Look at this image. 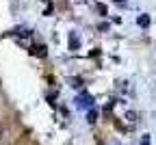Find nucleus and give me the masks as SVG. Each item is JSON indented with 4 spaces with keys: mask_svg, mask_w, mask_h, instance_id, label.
<instances>
[{
    "mask_svg": "<svg viewBox=\"0 0 156 145\" xmlns=\"http://www.w3.org/2000/svg\"><path fill=\"white\" fill-rule=\"evenodd\" d=\"M136 22H139V26H143V28H147V26H150V15H141L139 19H136Z\"/></svg>",
    "mask_w": 156,
    "mask_h": 145,
    "instance_id": "nucleus-1",
    "label": "nucleus"
},
{
    "mask_svg": "<svg viewBox=\"0 0 156 145\" xmlns=\"http://www.w3.org/2000/svg\"><path fill=\"white\" fill-rule=\"evenodd\" d=\"M117 2H122V0H117Z\"/></svg>",
    "mask_w": 156,
    "mask_h": 145,
    "instance_id": "nucleus-4",
    "label": "nucleus"
},
{
    "mask_svg": "<svg viewBox=\"0 0 156 145\" xmlns=\"http://www.w3.org/2000/svg\"><path fill=\"white\" fill-rule=\"evenodd\" d=\"M87 119H89V123H93L95 121V111H89L87 113Z\"/></svg>",
    "mask_w": 156,
    "mask_h": 145,
    "instance_id": "nucleus-2",
    "label": "nucleus"
},
{
    "mask_svg": "<svg viewBox=\"0 0 156 145\" xmlns=\"http://www.w3.org/2000/svg\"><path fill=\"white\" fill-rule=\"evenodd\" d=\"M141 145H150V134H143V141H141Z\"/></svg>",
    "mask_w": 156,
    "mask_h": 145,
    "instance_id": "nucleus-3",
    "label": "nucleus"
}]
</instances>
